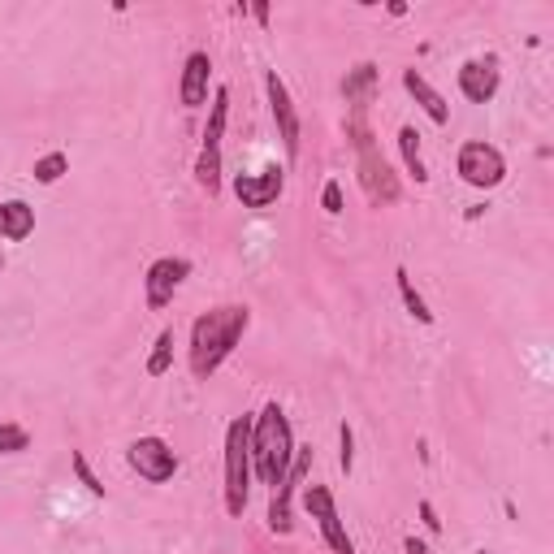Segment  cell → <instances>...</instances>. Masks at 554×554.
<instances>
[{
  "label": "cell",
  "instance_id": "obj_26",
  "mask_svg": "<svg viewBox=\"0 0 554 554\" xmlns=\"http://www.w3.org/2000/svg\"><path fill=\"white\" fill-rule=\"evenodd\" d=\"M420 520H425V529H429V533H438V529H442V520H438V511H433V503H420Z\"/></svg>",
  "mask_w": 554,
  "mask_h": 554
},
{
  "label": "cell",
  "instance_id": "obj_13",
  "mask_svg": "<svg viewBox=\"0 0 554 554\" xmlns=\"http://www.w3.org/2000/svg\"><path fill=\"white\" fill-rule=\"evenodd\" d=\"M308 468H312V451H295V464H290V477L286 485H277L273 490V503H269V529L277 537H286L290 533V494H295V485L308 477Z\"/></svg>",
  "mask_w": 554,
  "mask_h": 554
},
{
  "label": "cell",
  "instance_id": "obj_24",
  "mask_svg": "<svg viewBox=\"0 0 554 554\" xmlns=\"http://www.w3.org/2000/svg\"><path fill=\"white\" fill-rule=\"evenodd\" d=\"M338 442H342V451H338V464H342V472L351 477V468H355V433H351V425L342 420V429H338Z\"/></svg>",
  "mask_w": 554,
  "mask_h": 554
},
{
  "label": "cell",
  "instance_id": "obj_19",
  "mask_svg": "<svg viewBox=\"0 0 554 554\" xmlns=\"http://www.w3.org/2000/svg\"><path fill=\"white\" fill-rule=\"evenodd\" d=\"M394 282H399V295H403V303H407V312H412L420 325H433V312H429V303L420 299V290L412 286V277H407V269H399V273H394Z\"/></svg>",
  "mask_w": 554,
  "mask_h": 554
},
{
  "label": "cell",
  "instance_id": "obj_15",
  "mask_svg": "<svg viewBox=\"0 0 554 554\" xmlns=\"http://www.w3.org/2000/svg\"><path fill=\"white\" fill-rule=\"evenodd\" d=\"M31 230H35V208L31 204H26V200H5V204H0V239L22 243V239H31Z\"/></svg>",
  "mask_w": 554,
  "mask_h": 554
},
{
  "label": "cell",
  "instance_id": "obj_8",
  "mask_svg": "<svg viewBox=\"0 0 554 554\" xmlns=\"http://www.w3.org/2000/svg\"><path fill=\"white\" fill-rule=\"evenodd\" d=\"M303 507L312 511V520H316V529H321V537H325L329 550H334V554H355V542H351L347 524H342L338 507H334V494H329L325 485H308V494H303Z\"/></svg>",
  "mask_w": 554,
  "mask_h": 554
},
{
  "label": "cell",
  "instance_id": "obj_10",
  "mask_svg": "<svg viewBox=\"0 0 554 554\" xmlns=\"http://www.w3.org/2000/svg\"><path fill=\"white\" fill-rule=\"evenodd\" d=\"M265 91H269V109L277 117V130H282V148H286V156H295L299 152V113H295V100H290L286 83L277 78V70L265 74Z\"/></svg>",
  "mask_w": 554,
  "mask_h": 554
},
{
  "label": "cell",
  "instance_id": "obj_9",
  "mask_svg": "<svg viewBox=\"0 0 554 554\" xmlns=\"http://www.w3.org/2000/svg\"><path fill=\"white\" fill-rule=\"evenodd\" d=\"M191 277V260L187 256H161L156 265L148 269V277H143V299H148L152 312H161L165 303H174L178 286Z\"/></svg>",
  "mask_w": 554,
  "mask_h": 554
},
{
  "label": "cell",
  "instance_id": "obj_11",
  "mask_svg": "<svg viewBox=\"0 0 554 554\" xmlns=\"http://www.w3.org/2000/svg\"><path fill=\"white\" fill-rule=\"evenodd\" d=\"M282 191H286V174L277 165L260 169V174H239V178H234V195H239L243 208H269Z\"/></svg>",
  "mask_w": 554,
  "mask_h": 554
},
{
  "label": "cell",
  "instance_id": "obj_6",
  "mask_svg": "<svg viewBox=\"0 0 554 554\" xmlns=\"http://www.w3.org/2000/svg\"><path fill=\"white\" fill-rule=\"evenodd\" d=\"M459 178L468 182V187H477V191H494L498 182L507 178V161H503V152L494 148V143H481V139H472L459 148Z\"/></svg>",
  "mask_w": 554,
  "mask_h": 554
},
{
  "label": "cell",
  "instance_id": "obj_16",
  "mask_svg": "<svg viewBox=\"0 0 554 554\" xmlns=\"http://www.w3.org/2000/svg\"><path fill=\"white\" fill-rule=\"evenodd\" d=\"M403 87L412 91V96H416V104H420V109H425V113H429L438 126H446V122H451V109H446V100H442L438 91H433V87L425 83V74H416V70H403Z\"/></svg>",
  "mask_w": 554,
  "mask_h": 554
},
{
  "label": "cell",
  "instance_id": "obj_5",
  "mask_svg": "<svg viewBox=\"0 0 554 554\" xmlns=\"http://www.w3.org/2000/svg\"><path fill=\"white\" fill-rule=\"evenodd\" d=\"M226 117H230V87H217L213 113H208V126H204V148H200V161H195V182L208 195L221 191V135H226Z\"/></svg>",
  "mask_w": 554,
  "mask_h": 554
},
{
  "label": "cell",
  "instance_id": "obj_29",
  "mask_svg": "<svg viewBox=\"0 0 554 554\" xmlns=\"http://www.w3.org/2000/svg\"><path fill=\"white\" fill-rule=\"evenodd\" d=\"M477 554H485V550H477Z\"/></svg>",
  "mask_w": 554,
  "mask_h": 554
},
{
  "label": "cell",
  "instance_id": "obj_28",
  "mask_svg": "<svg viewBox=\"0 0 554 554\" xmlns=\"http://www.w3.org/2000/svg\"><path fill=\"white\" fill-rule=\"evenodd\" d=\"M252 18H256L260 26H265V22H269V5H252Z\"/></svg>",
  "mask_w": 554,
  "mask_h": 554
},
{
  "label": "cell",
  "instance_id": "obj_25",
  "mask_svg": "<svg viewBox=\"0 0 554 554\" xmlns=\"http://www.w3.org/2000/svg\"><path fill=\"white\" fill-rule=\"evenodd\" d=\"M321 204H325V213H329V217H338V213H342V187H338V182H325Z\"/></svg>",
  "mask_w": 554,
  "mask_h": 554
},
{
  "label": "cell",
  "instance_id": "obj_12",
  "mask_svg": "<svg viewBox=\"0 0 554 554\" xmlns=\"http://www.w3.org/2000/svg\"><path fill=\"white\" fill-rule=\"evenodd\" d=\"M498 83H503V74H498V61L494 57H477V61H464L459 65V91L472 100V104H490L498 96Z\"/></svg>",
  "mask_w": 554,
  "mask_h": 554
},
{
  "label": "cell",
  "instance_id": "obj_21",
  "mask_svg": "<svg viewBox=\"0 0 554 554\" xmlns=\"http://www.w3.org/2000/svg\"><path fill=\"white\" fill-rule=\"evenodd\" d=\"M169 364H174V329H165V334L156 338V351L148 355V377H165Z\"/></svg>",
  "mask_w": 554,
  "mask_h": 554
},
{
  "label": "cell",
  "instance_id": "obj_3",
  "mask_svg": "<svg viewBox=\"0 0 554 554\" xmlns=\"http://www.w3.org/2000/svg\"><path fill=\"white\" fill-rule=\"evenodd\" d=\"M252 490V416H234L226 429V511L234 520L247 511Z\"/></svg>",
  "mask_w": 554,
  "mask_h": 554
},
{
  "label": "cell",
  "instance_id": "obj_2",
  "mask_svg": "<svg viewBox=\"0 0 554 554\" xmlns=\"http://www.w3.org/2000/svg\"><path fill=\"white\" fill-rule=\"evenodd\" d=\"M295 429H290L286 412L277 403H265V412L252 416V468L256 477L277 490V485H286L290 477V464H295Z\"/></svg>",
  "mask_w": 554,
  "mask_h": 554
},
{
  "label": "cell",
  "instance_id": "obj_14",
  "mask_svg": "<svg viewBox=\"0 0 554 554\" xmlns=\"http://www.w3.org/2000/svg\"><path fill=\"white\" fill-rule=\"evenodd\" d=\"M208 74H213V61L208 52H191L187 65H182V83H178V100L187 109H200L204 96H208Z\"/></svg>",
  "mask_w": 554,
  "mask_h": 554
},
{
  "label": "cell",
  "instance_id": "obj_17",
  "mask_svg": "<svg viewBox=\"0 0 554 554\" xmlns=\"http://www.w3.org/2000/svg\"><path fill=\"white\" fill-rule=\"evenodd\" d=\"M373 83H377V65L373 61H360L355 70L347 74V83H342V96H347L355 109H364V96L373 91Z\"/></svg>",
  "mask_w": 554,
  "mask_h": 554
},
{
  "label": "cell",
  "instance_id": "obj_1",
  "mask_svg": "<svg viewBox=\"0 0 554 554\" xmlns=\"http://www.w3.org/2000/svg\"><path fill=\"white\" fill-rule=\"evenodd\" d=\"M252 325V308L230 303V308H213L191 325V373L195 377H213L221 364L230 360V351L239 347V338Z\"/></svg>",
  "mask_w": 554,
  "mask_h": 554
},
{
  "label": "cell",
  "instance_id": "obj_22",
  "mask_svg": "<svg viewBox=\"0 0 554 554\" xmlns=\"http://www.w3.org/2000/svg\"><path fill=\"white\" fill-rule=\"evenodd\" d=\"M31 446V433L22 425H9V420H0V455H18Z\"/></svg>",
  "mask_w": 554,
  "mask_h": 554
},
{
  "label": "cell",
  "instance_id": "obj_23",
  "mask_svg": "<svg viewBox=\"0 0 554 554\" xmlns=\"http://www.w3.org/2000/svg\"><path fill=\"white\" fill-rule=\"evenodd\" d=\"M70 468H74V477L87 485V494L104 498V485H100V477H96V472H91V464H87V455H83V451H74V455H70Z\"/></svg>",
  "mask_w": 554,
  "mask_h": 554
},
{
  "label": "cell",
  "instance_id": "obj_27",
  "mask_svg": "<svg viewBox=\"0 0 554 554\" xmlns=\"http://www.w3.org/2000/svg\"><path fill=\"white\" fill-rule=\"evenodd\" d=\"M403 550H407V554H429V550H425V542H416V537H407Z\"/></svg>",
  "mask_w": 554,
  "mask_h": 554
},
{
  "label": "cell",
  "instance_id": "obj_7",
  "mask_svg": "<svg viewBox=\"0 0 554 554\" xmlns=\"http://www.w3.org/2000/svg\"><path fill=\"white\" fill-rule=\"evenodd\" d=\"M126 459H130V468H135L148 485H165L178 472L174 446H169L165 438H156V433H148V438H139V442H130Z\"/></svg>",
  "mask_w": 554,
  "mask_h": 554
},
{
  "label": "cell",
  "instance_id": "obj_4",
  "mask_svg": "<svg viewBox=\"0 0 554 554\" xmlns=\"http://www.w3.org/2000/svg\"><path fill=\"white\" fill-rule=\"evenodd\" d=\"M351 135H355V152H360V182H364L368 200H386V204L399 200V182L390 178L386 156H377V143H373V130L364 122V109H355Z\"/></svg>",
  "mask_w": 554,
  "mask_h": 554
},
{
  "label": "cell",
  "instance_id": "obj_20",
  "mask_svg": "<svg viewBox=\"0 0 554 554\" xmlns=\"http://www.w3.org/2000/svg\"><path fill=\"white\" fill-rule=\"evenodd\" d=\"M65 174H70V156L65 152H48L35 161V182L39 187H52V182H61Z\"/></svg>",
  "mask_w": 554,
  "mask_h": 554
},
{
  "label": "cell",
  "instance_id": "obj_18",
  "mask_svg": "<svg viewBox=\"0 0 554 554\" xmlns=\"http://www.w3.org/2000/svg\"><path fill=\"white\" fill-rule=\"evenodd\" d=\"M399 152H403L407 174H412L416 182H429V169H425V161H420V135H416L412 126H403V130H399Z\"/></svg>",
  "mask_w": 554,
  "mask_h": 554
}]
</instances>
